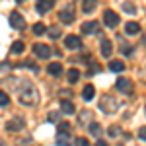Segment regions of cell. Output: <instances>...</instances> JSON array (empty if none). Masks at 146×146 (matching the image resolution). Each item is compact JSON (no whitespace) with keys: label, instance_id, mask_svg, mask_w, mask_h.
Segmentation results:
<instances>
[{"label":"cell","instance_id":"44dd1931","mask_svg":"<svg viewBox=\"0 0 146 146\" xmlns=\"http://www.w3.org/2000/svg\"><path fill=\"white\" fill-rule=\"evenodd\" d=\"M47 35H49L51 39H58V37H60V29H58L56 25H53V27L47 29Z\"/></svg>","mask_w":146,"mask_h":146},{"label":"cell","instance_id":"6da1fadb","mask_svg":"<svg viewBox=\"0 0 146 146\" xmlns=\"http://www.w3.org/2000/svg\"><path fill=\"white\" fill-rule=\"evenodd\" d=\"M37 98H39L37 88L31 82H23L22 88H20V103H23V105H35Z\"/></svg>","mask_w":146,"mask_h":146},{"label":"cell","instance_id":"f1b7e54d","mask_svg":"<svg viewBox=\"0 0 146 146\" xmlns=\"http://www.w3.org/2000/svg\"><path fill=\"white\" fill-rule=\"evenodd\" d=\"M58 131H62V133H70V125H68V123H60V125H58Z\"/></svg>","mask_w":146,"mask_h":146},{"label":"cell","instance_id":"f546056e","mask_svg":"<svg viewBox=\"0 0 146 146\" xmlns=\"http://www.w3.org/2000/svg\"><path fill=\"white\" fill-rule=\"evenodd\" d=\"M138 136H140V140H146V127L138 129Z\"/></svg>","mask_w":146,"mask_h":146},{"label":"cell","instance_id":"cb8c5ba5","mask_svg":"<svg viewBox=\"0 0 146 146\" xmlns=\"http://www.w3.org/2000/svg\"><path fill=\"white\" fill-rule=\"evenodd\" d=\"M82 10L86 12V14L94 12V10H96V2H92V0H90V2H84V4H82Z\"/></svg>","mask_w":146,"mask_h":146},{"label":"cell","instance_id":"83f0119b","mask_svg":"<svg viewBox=\"0 0 146 146\" xmlns=\"http://www.w3.org/2000/svg\"><path fill=\"white\" fill-rule=\"evenodd\" d=\"M74 144H76V146H90V144H88V140H86V138H84V136H78V138H76V142H74Z\"/></svg>","mask_w":146,"mask_h":146},{"label":"cell","instance_id":"9a60e30c","mask_svg":"<svg viewBox=\"0 0 146 146\" xmlns=\"http://www.w3.org/2000/svg\"><path fill=\"white\" fill-rule=\"evenodd\" d=\"M92 121V111H80L78 115V123L82 127H88V123Z\"/></svg>","mask_w":146,"mask_h":146},{"label":"cell","instance_id":"d4e9b609","mask_svg":"<svg viewBox=\"0 0 146 146\" xmlns=\"http://www.w3.org/2000/svg\"><path fill=\"white\" fill-rule=\"evenodd\" d=\"M90 133H92L94 136H100V135H101V127H100L98 123H92V125H90Z\"/></svg>","mask_w":146,"mask_h":146},{"label":"cell","instance_id":"2e32d148","mask_svg":"<svg viewBox=\"0 0 146 146\" xmlns=\"http://www.w3.org/2000/svg\"><path fill=\"white\" fill-rule=\"evenodd\" d=\"M125 31L129 35H136V33H140V25L136 22H129L127 25H125Z\"/></svg>","mask_w":146,"mask_h":146},{"label":"cell","instance_id":"7402d4cb","mask_svg":"<svg viewBox=\"0 0 146 146\" xmlns=\"http://www.w3.org/2000/svg\"><path fill=\"white\" fill-rule=\"evenodd\" d=\"M23 49H25V45H23L22 41H14V45H12V53L20 55V53H23Z\"/></svg>","mask_w":146,"mask_h":146},{"label":"cell","instance_id":"277c9868","mask_svg":"<svg viewBox=\"0 0 146 146\" xmlns=\"http://www.w3.org/2000/svg\"><path fill=\"white\" fill-rule=\"evenodd\" d=\"M101 109H103V111L105 113H115L117 111V101L113 100L111 96H103V100H101Z\"/></svg>","mask_w":146,"mask_h":146},{"label":"cell","instance_id":"484cf974","mask_svg":"<svg viewBox=\"0 0 146 146\" xmlns=\"http://www.w3.org/2000/svg\"><path fill=\"white\" fill-rule=\"evenodd\" d=\"M8 103H10V98L6 96V92H0V107H4Z\"/></svg>","mask_w":146,"mask_h":146},{"label":"cell","instance_id":"5b68a950","mask_svg":"<svg viewBox=\"0 0 146 146\" xmlns=\"http://www.w3.org/2000/svg\"><path fill=\"white\" fill-rule=\"evenodd\" d=\"M115 86H117L119 92H123L125 96H131V94H133V82H131L129 78H119Z\"/></svg>","mask_w":146,"mask_h":146},{"label":"cell","instance_id":"3957f363","mask_svg":"<svg viewBox=\"0 0 146 146\" xmlns=\"http://www.w3.org/2000/svg\"><path fill=\"white\" fill-rule=\"evenodd\" d=\"M58 18H60V22H62V23H72V22H74V6L68 4L64 10L58 12Z\"/></svg>","mask_w":146,"mask_h":146},{"label":"cell","instance_id":"9c48e42d","mask_svg":"<svg viewBox=\"0 0 146 146\" xmlns=\"http://www.w3.org/2000/svg\"><path fill=\"white\" fill-rule=\"evenodd\" d=\"M64 45L68 49H80L82 47V39H80L78 35H68L66 39H64Z\"/></svg>","mask_w":146,"mask_h":146},{"label":"cell","instance_id":"4fadbf2b","mask_svg":"<svg viewBox=\"0 0 146 146\" xmlns=\"http://www.w3.org/2000/svg\"><path fill=\"white\" fill-rule=\"evenodd\" d=\"M111 53H113L111 41H109V39H103V41H101V55L107 58V56H111Z\"/></svg>","mask_w":146,"mask_h":146},{"label":"cell","instance_id":"4316f807","mask_svg":"<svg viewBox=\"0 0 146 146\" xmlns=\"http://www.w3.org/2000/svg\"><path fill=\"white\" fill-rule=\"evenodd\" d=\"M123 10H125V12H129V14H135L136 8L133 6V4H129V2H123Z\"/></svg>","mask_w":146,"mask_h":146},{"label":"cell","instance_id":"5bb4252c","mask_svg":"<svg viewBox=\"0 0 146 146\" xmlns=\"http://www.w3.org/2000/svg\"><path fill=\"white\" fill-rule=\"evenodd\" d=\"M94 94H96V88H94V84H88L84 90H82V98L86 101H92L94 100Z\"/></svg>","mask_w":146,"mask_h":146},{"label":"cell","instance_id":"8992f818","mask_svg":"<svg viewBox=\"0 0 146 146\" xmlns=\"http://www.w3.org/2000/svg\"><path fill=\"white\" fill-rule=\"evenodd\" d=\"M10 25L12 27H16V29H22V27H25V20L22 18V14L18 10H14L10 14Z\"/></svg>","mask_w":146,"mask_h":146},{"label":"cell","instance_id":"ac0fdd59","mask_svg":"<svg viewBox=\"0 0 146 146\" xmlns=\"http://www.w3.org/2000/svg\"><path fill=\"white\" fill-rule=\"evenodd\" d=\"M109 70H111V72H123L125 64L121 60H111V62H109Z\"/></svg>","mask_w":146,"mask_h":146},{"label":"cell","instance_id":"8fae6325","mask_svg":"<svg viewBox=\"0 0 146 146\" xmlns=\"http://www.w3.org/2000/svg\"><path fill=\"white\" fill-rule=\"evenodd\" d=\"M53 6H55L53 0H41V2H37V12L39 14H47L49 10H53Z\"/></svg>","mask_w":146,"mask_h":146},{"label":"cell","instance_id":"7a4b0ae2","mask_svg":"<svg viewBox=\"0 0 146 146\" xmlns=\"http://www.w3.org/2000/svg\"><path fill=\"white\" fill-rule=\"evenodd\" d=\"M33 53H35V56H39V58H49V56L53 55L51 47L43 45V43H35L33 45Z\"/></svg>","mask_w":146,"mask_h":146},{"label":"cell","instance_id":"603a6c76","mask_svg":"<svg viewBox=\"0 0 146 146\" xmlns=\"http://www.w3.org/2000/svg\"><path fill=\"white\" fill-rule=\"evenodd\" d=\"M45 31H47L45 23H33V33L35 35H43Z\"/></svg>","mask_w":146,"mask_h":146},{"label":"cell","instance_id":"ba28073f","mask_svg":"<svg viewBox=\"0 0 146 146\" xmlns=\"http://www.w3.org/2000/svg\"><path fill=\"white\" fill-rule=\"evenodd\" d=\"M98 29H100V23H98V22H86V23H82V33H86V35L98 33Z\"/></svg>","mask_w":146,"mask_h":146},{"label":"cell","instance_id":"30bf717a","mask_svg":"<svg viewBox=\"0 0 146 146\" xmlns=\"http://www.w3.org/2000/svg\"><path fill=\"white\" fill-rule=\"evenodd\" d=\"M23 119L22 117H14V119H10V121H8V123H6V129H8V131H14V133H16V131H20V129H22L23 127Z\"/></svg>","mask_w":146,"mask_h":146},{"label":"cell","instance_id":"52a82bcc","mask_svg":"<svg viewBox=\"0 0 146 146\" xmlns=\"http://www.w3.org/2000/svg\"><path fill=\"white\" fill-rule=\"evenodd\" d=\"M103 22H105V25H109V27H115V25L119 23V16H117L113 10H105V14H103Z\"/></svg>","mask_w":146,"mask_h":146},{"label":"cell","instance_id":"836d02e7","mask_svg":"<svg viewBox=\"0 0 146 146\" xmlns=\"http://www.w3.org/2000/svg\"><path fill=\"white\" fill-rule=\"evenodd\" d=\"M0 146H6V144H4V142H2V140H0Z\"/></svg>","mask_w":146,"mask_h":146},{"label":"cell","instance_id":"d6986e66","mask_svg":"<svg viewBox=\"0 0 146 146\" xmlns=\"http://www.w3.org/2000/svg\"><path fill=\"white\" fill-rule=\"evenodd\" d=\"M47 70H49V74H53V76H58V74L62 72V66H60L58 62H53V64H49V66H47Z\"/></svg>","mask_w":146,"mask_h":146},{"label":"cell","instance_id":"1f68e13d","mask_svg":"<svg viewBox=\"0 0 146 146\" xmlns=\"http://www.w3.org/2000/svg\"><path fill=\"white\" fill-rule=\"evenodd\" d=\"M56 119H58V115H56V113H51V115H49V121H56Z\"/></svg>","mask_w":146,"mask_h":146},{"label":"cell","instance_id":"e0dca14e","mask_svg":"<svg viewBox=\"0 0 146 146\" xmlns=\"http://www.w3.org/2000/svg\"><path fill=\"white\" fill-rule=\"evenodd\" d=\"M60 111L66 113V115H70V113H74V103L68 100H62L60 101Z\"/></svg>","mask_w":146,"mask_h":146},{"label":"cell","instance_id":"d6a6232c","mask_svg":"<svg viewBox=\"0 0 146 146\" xmlns=\"http://www.w3.org/2000/svg\"><path fill=\"white\" fill-rule=\"evenodd\" d=\"M96 146H107V142H103V140H98V142H96Z\"/></svg>","mask_w":146,"mask_h":146},{"label":"cell","instance_id":"ffe728a7","mask_svg":"<svg viewBox=\"0 0 146 146\" xmlns=\"http://www.w3.org/2000/svg\"><path fill=\"white\" fill-rule=\"evenodd\" d=\"M78 78H80V70L78 68H70L68 70V82L74 84V82H78Z\"/></svg>","mask_w":146,"mask_h":146},{"label":"cell","instance_id":"7c38bea8","mask_svg":"<svg viewBox=\"0 0 146 146\" xmlns=\"http://www.w3.org/2000/svg\"><path fill=\"white\" fill-rule=\"evenodd\" d=\"M56 144H58V146H68V144H70V133H62V131H58V133H56Z\"/></svg>","mask_w":146,"mask_h":146},{"label":"cell","instance_id":"4dcf8cb0","mask_svg":"<svg viewBox=\"0 0 146 146\" xmlns=\"http://www.w3.org/2000/svg\"><path fill=\"white\" fill-rule=\"evenodd\" d=\"M109 135H111V136H117V135H119V129H117L115 125H113V127H109Z\"/></svg>","mask_w":146,"mask_h":146}]
</instances>
